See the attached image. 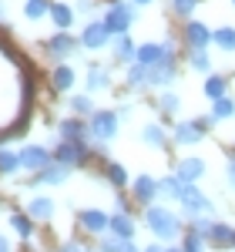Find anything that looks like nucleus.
I'll list each match as a JSON object with an SVG mask.
<instances>
[{"instance_id": "obj_1", "label": "nucleus", "mask_w": 235, "mask_h": 252, "mask_svg": "<svg viewBox=\"0 0 235 252\" xmlns=\"http://www.w3.org/2000/svg\"><path fill=\"white\" fill-rule=\"evenodd\" d=\"M141 222H145L148 232L155 235V242H165V246L181 242V235H185V219L168 202H155V205L141 209Z\"/></svg>"}, {"instance_id": "obj_2", "label": "nucleus", "mask_w": 235, "mask_h": 252, "mask_svg": "<svg viewBox=\"0 0 235 252\" xmlns=\"http://www.w3.org/2000/svg\"><path fill=\"white\" fill-rule=\"evenodd\" d=\"M215 118L212 115H198V118H175L168 128H172V148H195L205 138L215 131Z\"/></svg>"}, {"instance_id": "obj_3", "label": "nucleus", "mask_w": 235, "mask_h": 252, "mask_svg": "<svg viewBox=\"0 0 235 252\" xmlns=\"http://www.w3.org/2000/svg\"><path fill=\"white\" fill-rule=\"evenodd\" d=\"M175 205L181 209V219H195V215H215V202L198 189V182H181Z\"/></svg>"}, {"instance_id": "obj_4", "label": "nucleus", "mask_w": 235, "mask_h": 252, "mask_svg": "<svg viewBox=\"0 0 235 252\" xmlns=\"http://www.w3.org/2000/svg\"><path fill=\"white\" fill-rule=\"evenodd\" d=\"M88 128H91V141L94 145H111L118 138V131H121V115L115 108H98L88 118Z\"/></svg>"}, {"instance_id": "obj_5", "label": "nucleus", "mask_w": 235, "mask_h": 252, "mask_svg": "<svg viewBox=\"0 0 235 252\" xmlns=\"http://www.w3.org/2000/svg\"><path fill=\"white\" fill-rule=\"evenodd\" d=\"M101 20H104V27H108L115 37L118 34H131V27H135V20H138V7L131 0H118L111 7H104Z\"/></svg>"}, {"instance_id": "obj_6", "label": "nucleus", "mask_w": 235, "mask_h": 252, "mask_svg": "<svg viewBox=\"0 0 235 252\" xmlns=\"http://www.w3.org/2000/svg\"><path fill=\"white\" fill-rule=\"evenodd\" d=\"M128 195H131V202H135V205L148 209V205L161 202V178H158V175H148V172L135 175V178H131V185H128Z\"/></svg>"}, {"instance_id": "obj_7", "label": "nucleus", "mask_w": 235, "mask_h": 252, "mask_svg": "<svg viewBox=\"0 0 235 252\" xmlns=\"http://www.w3.org/2000/svg\"><path fill=\"white\" fill-rule=\"evenodd\" d=\"M78 51H81V37H74L71 31H58L54 37L44 40V54L54 64H67L71 58H78Z\"/></svg>"}, {"instance_id": "obj_8", "label": "nucleus", "mask_w": 235, "mask_h": 252, "mask_svg": "<svg viewBox=\"0 0 235 252\" xmlns=\"http://www.w3.org/2000/svg\"><path fill=\"white\" fill-rule=\"evenodd\" d=\"M81 51H88V54H101V51H108L111 47V40H115V34L104 27V20L101 17H91L84 27H81Z\"/></svg>"}, {"instance_id": "obj_9", "label": "nucleus", "mask_w": 235, "mask_h": 252, "mask_svg": "<svg viewBox=\"0 0 235 252\" xmlns=\"http://www.w3.org/2000/svg\"><path fill=\"white\" fill-rule=\"evenodd\" d=\"M181 78V58H168L155 64V67H148V91H168V88H175V81Z\"/></svg>"}, {"instance_id": "obj_10", "label": "nucleus", "mask_w": 235, "mask_h": 252, "mask_svg": "<svg viewBox=\"0 0 235 252\" xmlns=\"http://www.w3.org/2000/svg\"><path fill=\"white\" fill-rule=\"evenodd\" d=\"M168 58H178L175 37L141 40V44H138V64H145V67H155V64H161V61H168Z\"/></svg>"}, {"instance_id": "obj_11", "label": "nucleus", "mask_w": 235, "mask_h": 252, "mask_svg": "<svg viewBox=\"0 0 235 252\" xmlns=\"http://www.w3.org/2000/svg\"><path fill=\"white\" fill-rule=\"evenodd\" d=\"M181 47L185 51H208L212 47V27L205 20H185L181 24Z\"/></svg>"}, {"instance_id": "obj_12", "label": "nucleus", "mask_w": 235, "mask_h": 252, "mask_svg": "<svg viewBox=\"0 0 235 252\" xmlns=\"http://www.w3.org/2000/svg\"><path fill=\"white\" fill-rule=\"evenodd\" d=\"M17 155H20V172H30V175H37L40 168H47L54 161V152L47 145H20Z\"/></svg>"}, {"instance_id": "obj_13", "label": "nucleus", "mask_w": 235, "mask_h": 252, "mask_svg": "<svg viewBox=\"0 0 235 252\" xmlns=\"http://www.w3.org/2000/svg\"><path fill=\"white\" fill-rule=\"evenodd\" d=\"M74 222L88 235L101 239V235H108V229H111V212H104V209H78L74 212Z\"/></svg>"}, {"instance_id": "obj_14", "label": "nucleus", "mask_w": 235, "mask_h": 252, "mask_svg": "<svg viewBox=\"0 0 235 252\" xmlns=\"http://www.w3.org/2000/svg\"><path fill=\"white\" fill-rule=\"evenodd\" d=\"M172 172L181 178V182H202L208 175V161L202 155H178L172 161Z\"/></svg>"}, {"instance_id": "obj_15", "label": "nucleus", "mask_w": 235, "mask_h": 252, "mask_svg": "<svg viewBox=\"0 0 235 252\" xmlns=\"http://www.w3.org/2000/svg\"><path fill=\"white\" fill-rule=\"evenodd\" d=\"M138 138L148 145V148H158V152H168L172 148V128L158 118V121H145L141 125V131H138Z\"/></svg>"}, {"instance_id": "obj_16", "label": "nucleus", "mask_w": 235, "mask_h": 252, "mask_svg": "<svg viewBox=\"0 0 235 252\" xmlns=\"http://www.w3.org/2000/svg\"><path fill=\"white\" fill-rule=\"evenodd\" d=\"M47 81H51V88H54L58 94H74L81 74H78V67L67 61V64H54V67H51V74H47Z\"/></svg>"}, {"instance_id": "obj_17", "label": "nucleus", "mask_w": 235, "mask_h": 252, "mask_svg": "<svg viewBox=\"0 0 235 252\" xmlns=\"http://www.w3.org/2000/svg\"><path fill=\"white\" fill-rule=\"evenodd\" d=\"M108 51H111V64H115V67H128V64L138 61V40L131 37V34H118Z\"/></svg>"}, {"instance_id": "obj_18", "label": "nucleus", "mask_w": 235, "mask_h": 252, "mask_svg": "<svg viewBox=\"0 0 235 252\" xmlns=\"http://www.w3.org/2000/svg\"><path fill=\"white\" fill-rule=\"evenodd\" d=\"M58 141H91V128H88V118H60L58 121Z\"/></svg>"}, {"instance_id": "obj_19", "label": "nucleus", "mask_w": 235, "mask_h": 252, "mask_svg": "<svg viewBox=\"0 0 235 252\" xmlns=\"http://www.w3.org/2000/svg\"><path fill=\"white\" fill-rule=\"evenodd\" d=\"M81 81H84V91L88 94H101V91H111L115 88V74L104 64H91L88 74H81Z\"/></svg>"}, {"instance_id": "obj_20", "label": "nucleus", "mask_w": 235, "mask_h": 252, "mask_svg": "<svg viewBox=\"0 0 235 252\" xmlns=\"http://www.w3.org/2000/svg\"><path fill=\"white\" fill-rule=\"evenodd\" d=\"M121 91L124 94H145L148 91V67L145 64H128L124 74H121Z\"/></svg>"}, {"instance_id": "obj_21", "label": "nucleus", "mask_w": 235, "mask_h": 252, "mask_svg": "<svg viewBox=\"0 0 235 252\" xmlns=\"http://www.w3.org/2000/svg\"><path fill=\"white\" fill-rule=\"evenodd\" d=\"M202 94H205L208 104L218 101V97H225V94H232V74H222V71L205 74V81H202Z\"/></svg>"}, {"instance_id": "obj_22", "label": "nucleus", "mask_w": 235, "mask_h": 252, "mask_svg": "<svg viewBox=\"0 0 235 252\" xmlns=\"http://www.w3.org/2000/svg\"><path fill=\"white\" fill-rule=\"evenodd\" d=\"M151 104H155V111H158V118H161V121H172V118L181 115V104H185V97L178 94V91H172V88H168V91H158Z\"/></svg>"}, {"instance_id": "obj_23", "label": "nucleus", "mask_w": 235, "mask_h": 252, "mask_svg": "<svg viewBox=\"0 0 235 252\" xmlns=\"http://www.w3.org/2000/svg\"><path fill=\"white\" fill-rule=\"evenodd\" d=\"M205 242H208L212 249H232V242H235V225L212 219V222H208V229H205Z\"/></svg>"}, {"instance_id": "obj_24", "label": "nucleus", "mask_w": 235, "mask_h": 252, "mask_svg": "<svg viewBox=\"0 0 235 252\" xmlns=\"http://www.w3.org/2000/svg\"><path fill=\"white\" fill-rule=\"evenodd\" d=\"M101 178L115 189V192H128V185H131V175H128V168L121 165V161H115V158H108V161H101Z\"/></svg>"}, {"instance_id": "obj_25", "label": "nucleus", "mask_w": 235, "mask_h": 252, "mask_svg": "<svg viewBox=\"0 0 235 252\" xmlns=\"http://www.w3.org/2000/svg\"><path fill=\"white\" fill-rule=\"evenodd\" d=\"M74 168H67V165H60V161H51L47 168H40L37 175H30V182H24V185H64L67 178H71Z\"/></svg>"}, {"instance_id": "obj_26", "label": "nucleus", "mask_w": 235, "mask_h": 252, "mask_svg": "<svg viewBox=\"0 0 235 252\" xmlns=\"http://www.w3.org/2000/svg\"><path fill=\"white\" fill-rule=\"evenodd\" d=\"M111 235H118V239H135L138 235V219L135 212H111V229H108Z\"/></svg>"}, {"instance_id": "obj_27", "label": "nucleus", "mask_w": 235, "mask_h": 252, "mask_svg": "<svg viewBox=\"0 0 235 252\" xmlns=\"http://www.w3.org/2000/svg\"><path fill=\"white\" fill-rule=\"evenodd\" d=\"M47 20H51L58 31H71V27H74V20H78V14H74V7H71V3L51 0V14H47Z\"/></svg>"}, {"instance_id": "obj_28", "label": "nucleus", "mask_w": 235, "mask_h": 252, "mask_svg": "<svg viewBox=\"0 0 235 252\" xmlns=\"http://www.w3.org/2000/svg\"><path fill=\"white\" fill-rule=\"evenodd\" d=\"M67 108H71V115H74V118H91L94 111H98L94 94H88V91H74V94L67 97Z\"/></svg>"}, {"instance_id": "obj_29", "label": "nucleus", "mask_w": 235, "mask_h": 252, "mask_svg": "<svg viewBox=\"0 0 235 252\" xmlns=\"http://www.w3.org/2000/svg\"><path fill=\"white\" fill-rule=\"evenodd\" d=\"M54 198H47V195H37V198H30L27 202V215L34 219V222H51L54 219Z\"/></svg>"}, {"instance_id": "obj_30", "label": "nucleus", "mask_w": 235, "mask_h": 252, "mask_svg": "<svg viewBox=\"0 0 235 252\" xmlns=\"http://www.w3.org/2000/svg\"><path fill=\"white\" fill-rule=\"evenodd\" d=\"M212 47L225 51V54H235V27H232V24L212 27Z\"/></svg>"}, {"instance_id": "obj_31", "label": "nucleus", "mask_w": 235, "mask_h": 252, "mask_svg": "<svg viewBox=\"0 0 235 252\" xmlns=\"http://www.w3.org/2000/svg\"><path fill=\"white\" fill-rule=\"evenodd\" d=\"M185 64L195 71V74H212L215 71V61L208 51H185Z\"/></svg>"}, {"instance_id": "obj_32", "label": "nucleus", "mask_w": 235, "mask_h": 252, "mask_svg": "<svg viewBox=\"0 0 235 252\" xmlns=\"http://www.w3.org/2000/svg\"><path fill=\"white\" fill-rule=\"evenodd\" d=\"M208 115L215 118L218 125H222V121H235V97L225 94V97H218V101H212V111H208Z\"/></svg>"}, {"instance_id": "obj_33", "label": "nucleus", "mask_w": 235, "mask_h": 252, "mask_svg": "<svg viewBox=\"0 0 235 252\" xmlns=\"http://www.w3.org/2000/svg\"><path fill=\"white\" fill-rule=\"evenodd\" d=\"M10 229H14L24 242H30V239H34V219L27 212H10Z\"/></svg>"}, {"instance_id": "obj_34", "label": "nucleus", "mask_w": 235, "mask_h": 252, "mask_svg": "<svg viewBox=\"0 0 235 252\" xmlns=\"http://www.w3.org/2000/svg\"><path fill=\"white\" fill-rule=\"evenodd\" d=\"M20 172V155L14 148H0V175L3 178H14Z\"/></svg>"}, {"instance_id": "obj_35", "label": "nucleus", "mask_w": 235, "mask_h": 252, "mask_svg": "<svg viewBox=\"0 0 235 252\" xmlns=\"http://www.w3.org/2000/svg\"><path fill=\"white\" fill-rule=\"evenodd\" d=\"M158 178H161V202H175L178 192H181V178H178L175 172L158 175Z\"/></svg>"}, {"instance_id": "obj_36", "label": "nucleus", "mask_w": 235, "mask_h": 252, "mask_svg": "<svg viewBox=\"0 0 235 252\" xmlns=\"http://www.w3.org/2000/svg\"><path fill=\"white\" fill-rule=\"evenodd\" d=\"M198 3H202V0H168V10H172L178 20H192L195 10H198Z\"/></svg>"}, {"instance_id": "obj_37", "label": "nucleus", "mask_w": 235, "mask_h": 252, "mask_svg": "<svg viewBox=\"0 0 235 252\" xmlns=\"http://www.w3.org/2000/svg\"><path fill=\"white\" fill-rule=\"evenodd\" d=\"M185 252H208V242H205V235L192 232V229H185V235H181V242H178Z\"/></svg>"}, {"instance_id": "obj_38", "label": "nucleus", "mask_w": 235, "mask_h": 252, "mask_svg": "<svg viewBox=\"0 0 235 252\" xmlns=\"http://www.w3.org/2000/svg\"><path fill=\"white\" fill-rule=\"evenodd\" d=\"M51 14V0H27L24 3V17L27 20H44Z\"/></svg>"}, {"instance_id": "obj_39", "label": "nucleus", "mask_w": 235, "mask_h": 252, "mask_svg": "<svg viewBox=\"0 0 235 252\" xmlns=\"http://www.w3.org/2000/svg\"><path fill=\"white\" fill-rule=\"evenodd\" d=\"M124 242H131V239H118V235L108 232V235H101V239H98V249L101 252H121V249H124Z\"/></svg>"}, {"instance_id": "obj_40", "label": "nucleus", "mask_w": 235, "mask_h": 252, "mask_svg": "<svg viewBox=\"0 0 235 252\" xmlns=\"http://www.w3.org/2000/svg\"><path fill=\"white\" fill-rule=\"evenodd\" d=\"M58 252H101V249H94V246H84L81 239H67V242H60Z\"/></svg>"}, {"instance_id": "obj_41", "label": "nucleus", "mask_w": 235, "mask_h": 252, "mask_svg": "<svg viewBox=\"0 0 235 252\" xmlns=\"http://www.w3.org/2000/svg\"><path fill=\"white\" fill-rule=\"evenodd\" d=\"M94 7H98V0H78V3H74V14H78V17H91Z\"/></svg>"}, {"instance_id": "obj_42", "label": "nucleus", "mask_w": 235, "mask_h": 252, "mask_svg": "<svg viewBox=\"0 0 235 252\" xmlns=\"http://www.w3.org/2000/svg\"><path fill=\"white\" fill-rule=\"evenodd\" d=\"M131 205H135V202H131V195H124V192L115 195V209H118V212H135Z\"/></svg>"}, {"instance_id": "obj_43", "label": "nucleus", "mask_w": 235, "mask_h": 252, "mask_svg": "<svg viewBox=\"0 0 235 252\" xmlns=\"http://www.w3.org/2000/svg\"><path fill=\"white\" fill-rule=\"evenodd\" d=\"M225 182H229V189L235 192V155L225 161Z\"/></svg>"}, {"instance_id": "obj_44", "label": "nucleus", "mask_w": 235, "mask_h": 252, "mask_svg": "<svg viewBox=\"0 0 235 252\" xmlns=\"http://www.w3.org/2000/svg\"><path fill=\"white\" fill-rule=\"evenodd\" d=\"M115 111L121 115V121H124V118H131V115H135V104H128V101H121V104H118Z\"/></svg>"}, {"instance_id": "obj_45", "label": "nucleus", "mask_w": 235, "mask_h": 252, "mask_svg": "<svg viewBox=\"0 0 235 252\" xmlns=\"http://www.w3.org/2000/svg\"><path fill=\"white\" fill-rule=\"evenodd\" d=\"M141 252H165V242H148V246H141Z\"/></svg>"}, {"instance_id": "obj_46", "label": "nucleus", "mask_w": 235, "mask_h": 252, "mask_svg": "<svg viewBox=\"0 0 235 252\" xmlns=\"http://www.w3.org/2000/svg\"><path fill=\"white\" fill-rule=\"evenodd\" d=\"M121 252H141V246H138L135 239H131V242H124V249H121Z\"/></svg>"}, {"instance_id": "obj_47", "label": "nucleus", "mask_w": 235, "mask_h": 252, "mask_svg": "<svg viewBox=\"0 0 235 252\" xmlns=\"http://www.w3.org/2000/svg\"><path fill=\"white\" fill-rule=\"evenodd\" d=\"M131 3H135V7H151L155 0H131Z\"/></svg>"}, {"instance_id": "obj_48", "label": "nucleus", "mask_w": 235, "mask_h": 252, "mask_svg": "<svg viewBox=\"0 0 235 252\" xmlns=\"http://www.w3.org/2000/svg\"><path fill=\"white\" fill-rule=\"evenodd\" d=\"M0 252H10V242H7L3 235H0Z\"/></svg>"}, {"instance_id": "obj_49", "label": "nucleus", "mask_w": 235, "mask_h": 252, "mask_svg": "<svg viewBox=\"0 0 235 252\" xmlns=\"http://www.w3.org/2000/svg\"><path fill=\"white\" fill-rule=\"evenodd\" d=\"M165 252H185V249H181V246H175V242H172V246H165Z\"/></svg>"}, {"instance_id": "obj_50", "label": "nucleus", "mask_w": 235, "mask_h": 252, "mask_svg": "<svg viewBox=\"0 0 235 252\" xmlns=\"http://www.w3.org/2000/svg\"><path fill=\"white\" fill-rule=\"evenodd\" d=\"M3 17H7V10H3V3H0V20H3Z\"/></svg>"}, {"instance_id": "obj_51", "label": "nucleus", "mask_w": 235, "mask_h": 252, "mask_svg": "<svg viewBox=\"0 0 235 252\" xmlns=\"http://www.w3.org/2000/svg\"><path fill=\"white\" fill-rule=\"evenodd\" d=\"M232 7H235V0H232Z\"/></svg>"}, {"instance_id": "obj_52", "label": "nucleus", "mask_w": 235, "mask_h": 252, "mask_svg": "<svg viewBox=\"0 0 235 252\" xmlns=\"http://www.w3.org/2000/svg\"><path fill=\"white\" fill-rule=\"evenodd\" d=\"M232 249H235V242H232Z\"/></svg>"}]
</instances>
